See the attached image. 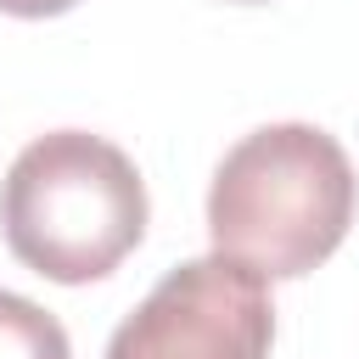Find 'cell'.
I'll use <instances>...</instances> for the list:
<instances>
[{"label":"cell","instance_id":"8992f818","mask_svg":"<svg viewBox=\"0 0 359 359\" xmlns=\"http://www.w3.org/2000/svg\"><path fill=\"white\" fill-rule=\"evenodd\" d=\"M241 6H252V0H241Z\"/></svg>","mask_w":359,"mask_h":359},{"label":"cell","instance_id":"277c9868","mask_svg":"<svg viewBox=\"0 0 359 359\" xmlns=\"http://www.w3.org/2000/svg\"><path fill=\"white\" fill-rule=\"evenodd\" d=\"M0 359H73V348L56 314L17 292H0Z\"/></svg>","mask_w":359,"mask_h":359},{"label":"cell","instance_id":"7a4b0ae2","mask_svg":"<svg viewBox=\"0 0 359 359\" xmlns=\"http://www.w3.org/2000/svg\"><path fill=\"white\" fill-rule=\"evenodd\" d=\"M0 230L11 258L34 275L56 286L101 280L146 236L140 168L90 129H50L6 168Z\"/></svg>","mask_w":359,"mask_h":359},{"label":"cell","instance_id":"5b68a950","mask_svg":"<svg viewBox=\"0 0 359 359\" xmlns=\"http://www.w3.org/2000/svg\"><path fill=\"white\" fill-rule=\"evenodd\" d=\"M67 6H79V0H0L6 17H56V11H67Z\"/></svg>","mask_w":359,"mask_h":359},{"label":"cell","instance_id":"6da1fadb","mask_svg":"<svg viewBox=\"0 0 359 359\" xmlns=\"http://www.w3.org/2000/svg\"><path fill=\"white\" fill-rule=\"evenodd\" d=\"M359 180L337 135L314 123H264L236 140L208 191L213 252L252 264L264 280L320 269L353 224Z\"/></svg>","mask_w":359,"mask_h":359},{"label":"cell","instance_id":"3957f363","mask_svg":"<svg viewBox=\"0 0 359 359\" xmlns=\"http://www.w3.org/2000/svg\"><path fill=\"white\" fill-rule=\"evenodd\" d=\"M269 280L224 252L185 258L112 331L107 359H269Z\"/></svg>","mask_w":359,"mask_h":359}]
</instances>
